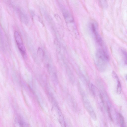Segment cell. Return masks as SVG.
I'll return each instance as SVG.
<instances>
[{"label":"cell","mask_w":127,"mask_h":127,"mask_svg":"<svg viewBox=\"0 0 127 127\" xmlns=\"http://www.w3.org/2000/svg\"><path fill=\"white\" fill-rule=\"evenodd\" d=\"M96 64L99 70L104 71L107 66L109 59L108 56L104 49H99L97 51L95 56Z\"/></svg>","instance_id":"cell-1"},{"label":"cell","mask_w":127,"mask_h":127,"mask_svg":"<svg viewBox=\"0 0 127 127\" xmlns=\"http://www.w3.org/2000/svg\"><path fill=\"white\" fill-rule=\"evenodd\" d=\"M89 27L95 41L99 45L102 46L103 42L99 33L97 23L94 21H92L90 23Z\"/></svg>","instance_id":"cell-2"},{"label":"cell","mask_w":127,"mask_h":127,"mask_svg":"<svg viewBox=\"0 0 127 127\" xmlns=\"http://www.w3.org/2000/svg\"><path fill=\"white\" fill-rule=\"evenodd\" d=\"M84 104L85 108L94 120L96 119V116L90 102L86 96L84 94L82 95Z\"/></svg>","instance_id":"cell-3"},{"label":"cell","mask_w":127,"mask_h":127,"mask_svg":"<svg viewBox=\"0 0 127 127\" xmlns=\"http://www.w3.org/2000/svg\"><path fill=\"white\" fill-rule=\"evenodd\" d=\"M14 38L18 48L24 56L26 55V49L21 36L18 32L15 31L14 33Z\"/></svg>","instance_id":"cell-4"},{"label":"cell","mask_w":127,"mask_h":127,"mask_svg":"<svg viewBox=\"0 0 127 127\" xmlns=\"http://www.w3.org/2000/svg\"><path fill=\"white\" fill-rule=\"evenodd\" d=\"M61 7L63 14L66 23H73L74 19L71 14L64 7L62 6Z\"/></svg>","instance_id":"cell-5"},{"label":"cell","mask_w":127,"mask_h":127,"mask_svg":"<svg viewBox=\"0 0 127 127\" xmlns=\"http://www.w3.org/2000/svg\"><path fill=\"white\" fill-rule=\"evenodd\" d=\"M18 12L22 21L25 24L27 23L28 21V18L24 11L22 9H19L18 10Z\"/></svg>","instance_id":"cell-6"},{"label":"cell","mask_w":127,"mask_h":127,"mask_svg":"<svg viewBox=\"0 0 127 127\" xmlns=\"http://www.w3.org/2000/svg\"><path fill=\"white\" fill-rule=\"evenodd\" d=\"M121 51L123 55L124 62L126 64H127V51L124 49H122Z\"/></svg>","instance_id":"cell-7"},{"label":"cell","mask_w":127,"mask_h":127,"mask_svg":"<svg viewBox=\"0 0 127 127\" xmlns=\"http://www.w3.org/2000/svg\"><path fill=\"white\" fill-rule=\"evenodd\" d=\"M119 118L120 125L122 127H125V122L124 118L122 115L119 114Z\"/></svg>","instance_id":"cell-8"},{"label":"cell","mask_w":127,"mask_h":127,"mask_svg":"<svg viewBox=\"0 0 127 127\" xmlns=\"http://www.w3.org/2000/svg\"><path fill=\"white\" fill-rule=\"evenodd\" d=\"M117 92L118 94L121 93L122 91V87L120 82L119 79L117 80Z\"/></svg>","instance_id":"cell-9"},{"label":"cell","mask_w":127,"mask_h":127,"mask_svg":"<svg viewBox=\"0 0 127 127\" xmlns=\"http://www.w3.org/2000/svg\"><path fill=\"white\" fill-rule=\"evenodd\" d=\"M101 4L104 8H106L108 6V4L106 0H99Z\"/></svg>","instance_id":"cell-10"},{"label":"cell","mask_w":127,"mask_h":127,"mask_svg":"<svg viewBox=\"0 0 127 127\" xmlns=\"http://www.w3.org/2000/svg\"><path fill=\"white\" fill-rule=\"evenodd\" d=\"M38 55L41 58L43 57L44 56V53L43 50L41 48L38 49Z\"/></svg>","instance_id":"cell-11"},{"label":"cell","mask_w":127,"mask_h":127,"mask_svg":"<svg viewBox=\"0 0 127 127\" xmlns=\"http://www.w3.org/2000/svg\"><path fill=\"white\" fill-rule=\"evenodd\" d=\"M112 75L113 77L117 80L119 79L117 75L114 71H113L112 72Z\"/></svg>","instance_id":"cell-12"},{"label":"cell","mask_w":127,"mask_h":127,"mask_svg":"<svg viewBox=\"0 0 127 127\" xmlns=\"http://www.w3.org/2000/svg\"><path fill=\"white\" fill-rule=\"evenodd\" d=\"M107 111L108 114V115H109V117L112 120V117L111 116V115L110 111V109L109 107H107Z\"/></svg>","instance_id":"cell-13"},{"label":"cell","mask_w":127,"mask_h":127,"mask_svg":"<svg viewBox=\"0 0 127 127\" xmlns=\"http://www.w3.org/2000/svg\"><path fill=\"white\" fill-rule=\"evenodd\" d=\"M126 79L127 80V75L126 76Z\"/></svg>","instance_id":"cell-14"}]
</instances>
